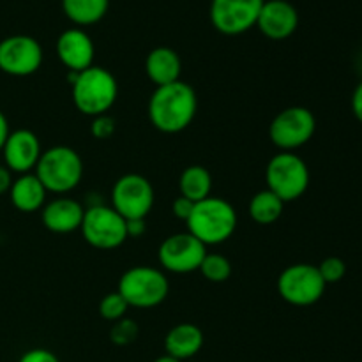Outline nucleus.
<instances>
[{"label":"nucleus","mask_w":362,"mask_h":362,"mask_svg":"<svg viewBox=\"0 0 362 362\" xmlns=\"http://www.w3.org/2000/svg\"><path fill=\"white\" fill-rule=\"evenodd\" d=\"M197 110V92L182 80L156 87L148 99V119L156 129L166 134L180 133L189 127Z\"/></svg>","instance_id":"1"},{"label":"nucleus","mask_w":362,"mask_h":362,"mask_svg":"<svg viewBox=\"0 0 362 362\" xmlns=\"http://www.w3.org/2000/svg\"><path fill=\"white\" fill-rule=\"evenodd\" d=\"M71 94L73 103L80 113L87 117L105 115L115 105L119 95V85L108 69L90 66L81 73H71Z\"/></svg>","instance_id":"2"},{"label":"nucleus","mask_w":362,"mask_h":362,"mask_svg":"<svg viewBox=\"0 0 362 362\" xmlns=\"http://www.w3.org/2000/svg\"><path fill=\"white\" fill-rule=\"evenodd\" d=\"M187 232L205 246H218L228 240L237 228V212L223 198L209 197L194 204L186 221Z\"/></svg>","instance_id":"3"},{"label":"nucleus","mask_w":362,"mask_h":362,"mask_svg":"<svg viewBox=\"0 0 362 362\" xmlns=\"http://www.w3.org/2000/svg\"><path fill=\"white\" fill-rule=\"evenodd\" d=\"M34 173L48 193L66 194L81 182L83 161L74 148L57 145L42 151Z\"/></svg>","instance_id":"4"},{"label":"nucleus","mask_w":362,"mask_h":362,"mask_svg":"<svg viewBox=\"0 0 362 362\" xmlns=\"http://www.w3.org/2000/svg\"><path fill=\"white\" fill-rule=\"evenodd\" d=\"M117 292L129 308L148 310L156 308L168 297L170 283L165 272L148 265L131 267L120 276Z\"/></svg>","instance_id":"5"},{"label":"nucleus","mask_w":362,"mask_h":362,"mask_svg":"<svg viewBox=\"0 0 362 362\" xmlns=\"http://www.w3.org/2000/svg\"><path fill=\"white\" fill-rule=\"evenodd\" d=\"M267 189L272 191L283 204L297 200L310 187V168L293 152H279L265 168Z\"/></svg>","instance_id":"6"},{"label":"nucleus","mask_w":362,"mask_h":362,"mask_svg":"<svg viewBox=\"0 0 362 362\" xmlns=\"http://www.w3.org/2000/svg\"><path fill=\"white\" fill-rule=\"evenodd\" d=\"M83 239L95 250H117L127 240L126 219L108 205H90L85 209L80 226Z\"/></svg>","instance_id":"7"},{"label":"nucleus","mask_w":362,"mask_h":362,"mask_svg":"<svg viewBox=\"0 0 362 362\" xmlns=\"http://www.w3.org/2000/svg\"><path fill=\"white\" fill-rule=\"evenodd\" d=\"M317 119L313 112L304 106H290L281 110L269 126L271 141L281 152H293L313 138Z\"/></svg>","instance_id":"8"},{"label":"nucleus","mask_w":362,"mask_h":362,"mask_svg":"<svg viewBox=\"0 0 362 362\" xmlns=\"http://www.w3.org/2000/svg\"><path fill=\"white\" fill-rule=\"evenodd\" d=\"M325 286L327 285L322 279L318 267L311 264L288 265L278 278L279 296L292 306L304 308L318 303Z\"/></svg>","instance_id":"9"},{"label":"nucleus","mask_w":362,"mask_h":362,"mask_svg":"<svg viewBox=\"0 0 362 362\" xmlns=\"http://www.w3.org/2000/svg\"><path fill=\"white\" fill-rule=\"evenodd\" d=\"M154 187L140 173H126L112 189V207L124 219H145L154 207Z\"/></svg>","instance_id":"10"},{"label":"nucleus","mask_w":362,"mask_h":362,"mask_svg":"<svg viewBox=\"0 0 362 362\" xmlns=\"http://www.w3.org/2000/svg\"><path fill=\"white\" fill-rule=\"evenodd\" d=\"M45 53L32 35L16 34L0 41V71L9 76H30L41 67Z\"/></svg>","instance_id":"11"},{"label":"nucleus","mask_w":362,"mask_h":362,"mask_svg":"<svg viewBox=\"0 0 362 362\" xmlns=\"http://www.w3.org/2000/svg\"><path fill=\"white\" fill-rule=\"evenodd\" d=\"M205 255H207V246L189 232L166 237L158 251L161 267L173 274H189L198 271Z\"/></svg>","instance_id":"12"},{"label":"nucleus","mask_w":362,"mask_h":362,"mask_svg":"<svg viewBox=\"0 0 362 362\" xmlns=\"http://www.w3.org/2000/svg\"><path fill=\"white\" fill-rule=\"evenodd\" d=\"M265 0H212L209 16L212 27L225 35H240L257 27Z\"/></svg>","instance_id":"13"},{"label":"nucleus","mask_w":362,"mask_h":362,"mask_svg":"<svg viewBox=\"0 0 362 362\" xmlns=\"http://www.w3.org/2000/svg\"><path fill=\"white\" fill-rule=\"evenodd\" d=\"M2 152L7 168L23 175L35 170V165L42 154V147L37 134L32 133L30 129H16L9 133Z\"/></svg>","instance_id":"14"},{"label":"nucleus","mask_w":362,"mask_h":362,"mask_svg":"<svg viewBox=\"0 0 362 362\" xmlns=\"http://www.w3.org/2000/svg\"><path fill=\"white\" fill-rule=\"evenodd\" d=\"M94 42L83 28H67L57 39V57L71 73H81L94 66Z\"/></svg>","instance_id":"15"},{"label":"nucleus","mask_w":362,"mask_h":362,"mask_svg":"<svg viewBox=\"0 0 362 362\" xmlns=\"http://www.w3.org/2000/svg\"><path fill=\"white\" fill-rule=\"evenodd\" d=\"M299 27V13L286 0H265L257 20V28L272 41H283Z\"/></svg>","instance_id":"16"},{"label":"nucleus","mask_w":362,"mask_h":362,"mask_svg":"<svg viewBox=\"0 0 362 362\" xmlns=\"http://www.w3.org/2000/svg\"><path fill=\"white\" fill-rule=\"evenodd\" d=\"M85 209L73 198L60 197L42 207L41 219L46 230L53 233H71L80 230Z\"/></svg>","instance_id":"17"},{"label":"nucleus","mask_w":362,"mask_h":362,"mask_svg":"<svg viewBox=\"0 0 362 362\" xmlns=\"http://www.w3.org/2000/svg\"><path fill=\"white\" fill-rule=\"evenodd\" d=\"M145 73L156 87L179 81L180 73H182V62H180L179 53L168 46H158L148 52L147 59H145Z\"/></svg>","instance_id":"18"},{"label":"nucleus","mask_w":362,"mask_h":362,"mask_svg":"<svg viewBox=\"0 0 362 362\" xmlns=\"http://www.w3.org/2000/svg\"><path fill=\"white\" fill-rule=\"evenodd\" d=\"M46 194H48L46 187L32 172L23 173L16 180H13V186L9 189L11 204L14 205V209L25 212V214L41 211L45 207Z\"/></svg>","instance_id":"19"},{"label":"nucleus","mask_w":362,"mask_h":362,"mask_svg":"<svg viewBox=\"0 0 362 362\" xmlns=\"http://www.w3.org/2000/svg\"><path fill=\"white\" fill-rule=\"evenodd\" d=\"M202 346H204V332L200 331V327L187 322L170 329L165 338L166 356L179 361L194 357L200 352Z\"/></svg>","instance_id":"20"},{"label":"nucleus","mask_w":362,"mask_h":362,"mask_svg":"<svg viewBox=\"0 0 362 362\" xmlns=\"http://www.w3.org/2000/svg\"><path fill=\"white\" fill-rule=\"evenodd\" d=\"M179 191L180 197L187 198L194 204L205 200V198L211 197L212 191L211 172L202 165L187 166L179 177Z\"/></svg>","instance_id":"21"},{"label":"nucleus","mask_w":362,"mask_h":362,"mask_svg":"<svg viewBox=\"0 0 362 362\" xmlns=\"http://www.w3.org/2000/svg\"><path fill=\"white\" fill-rule=\"evenodd\" d=\"M110 0H62V11L76 27H88L105 18Z\"/></svg>","instance_id":"22"},{"label":"nucleus","mask_w":362,"mask_h":362,"mask_svg":"<svg viewBox=\"0 0 362 362\" xmlns=\"http://www.w3.org/2000/svg\"><path fill=\"white\" fill-rule=\"evenodd\" d=\"M283 209H285V204L272 191L262 189L251 198L247 212L258 225H272L281 218Z\"/></svg>","instance_id":"23"},{"label":"nucleus","mask_w":362,"mask_h":362,"mask_svg":"<svg viewBox=\"0 0 362 362\" xmlns=\"http://www.w3.org/2000/svg\"><path fill=\"white\" fill-rule=\"evenodd\" d=\"M198 271L202 272L207 281L211 283H225L228 281V278L232 276V264L226 257L216 253H207L205 258L202 260L200 269Z\"/></svg>","instance_id":"24"},{"label":"nucleus","mask_w":362,"mask_h":362,"mask_svg":"<svg viewBox=\"0 0 362 362\" xmlns=\"http://www.w3.org/2000/svg\"><path fill=\"white\" fill-rule=\"evenodd\" d=\"M127 310H129V306H127L124 297L117 290L115 292L106 293L101 299V303H99V315L108 322H117L120 318H124Z\"/></svg>","instance_id":"25"},{"label":"nucleus","mask_w":362,"mask_h":362,"mask_svg":"<svg viewBox=\"0 0 362 362\" xmlns=\"http://www.w3.org/2000/svg\"><path fill=\"white\" fill-rule=\"evenodd\" d=\"M138 338V325L131 318H120V320L113 322L112 329H110V339L115 343L117 346H127Z\"/></svg>","instance_id":"26"},{"label":"nucleus","mask_w":362,"mask_h":362,"mask_svg":"<svg viewBox=\"0 0 362 362\" xmlns=\"http://www.w3.org/2000/svg\"><path fill=\"white\" fill-rule=\"evenodd\" d=\"M318 272H320L322 279L325 281V285H334L339 283L346 274V264L338 257H329L322 262L320 265H317Z\"/></svg>","instance_id":"27"},{"label":"nucleus","mask_w":362,"mask_h":362,"mask_svg":"<svg viewBox=\"0 0 362 362\" xmlns=\"http://www.w3.org/2000/svg\"><path fill=\"white\" fill-rule=\"evenodd\" d=\"M117 129V124L113 117H110L108 113L105 115H98L92 119L90 124V134L95 140H108L110 136H113Z\"/></svg>","instance_id":"28"},{"label":"nucleus","mask_w":362,"mask_h":362,"mask_svg":"<svg viewBox=\"0 0 362 362\" xmlns=\"http://www.w3.org/2000/svg\"><path fill=\"white\" fill-rule=\"evenodd\" d=\"M18 362H60L59 357L46 349H32L25 352Z\"/></svg>","instance_id":"29"},{"label":"nucleus","mask_w":362,"mask_h":362,"mask_svg":"<svg viewBox=\"0 0 362 362\" xmlns=\"http://www.w3.org/2000/svg\"><path fill=\"white\" fill-rule=\"evenodd\" d=\"M193 207H194V202L187 200V198L184 197H179L175 198V202H173V216L179 219H182V221H187L191 216V212H193Z\"/></svg>","instance_id":"30"},{"label":"nucleus","mask_w":362,"mask_h":362,"mask_svg":"<svg viewBox=\"0 0 362 362\" xmlns=\"http://www.w3.org/2000/svg\"><path fill=\"white\" fill-rule=\"evenodd\" d=\"M126 230H127V239L129 237H144L147 232V225L145 219H126Z\"/></svg>","instance_id":"31"},{"label":"nucleus","mask_w":362,"mask_h":362,"mask_svg":"<svg viewBox=\"0 0 362 362\" xmlns=\"http://www.w3.org/2000/svg\"><path fill=\"white\" fill-rule=\"evenodd\" d=\"M352 112L356 119L362 124V80L352 94Z\"/></svg>","instance_id":"32"},{"label":"nucleus","mask_w":362,"mask_h":362,"mask_svg":"<svg viewBox=\"0 0 362 362\" xmlns=\"http://www.w3.org/2000/svg\"><path fill=\"white\" fill-rule=\"evenodd\" d=\"M13 186V177H11V170L7 166L0 165V194L7 193Z\"/></svg>","instance_id":"33"},{"label":"nucleus","mask_w":362,"mask_h":362,"mask_svg":"<svg viewBox=\"0 0 362 362\" xmlns=\"http://www.w3.org/2000/svg\"><path fill=\"white\" fill-rule=\"evenodd\" d=\"M9 122H7L6 115H4L2 112H0V151H2L4 144H6L7 136H9Z\"/></svg>","instance_id":"34"},{"label":"nucleus","mask_w":362,"mask_h":362,"mask_svg":"<svg viewBox=\"0 0 362 362\" xmlns=\"http://www.w3.org/2000/svg\"><path fill=\"white\" fill-rule=\"evenodd\" d=\"M154 362H182V361L173 359V357H170V356H161V357H158Z\"/></svg>","instance_id":"35"}]
</instances>
